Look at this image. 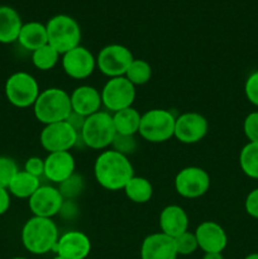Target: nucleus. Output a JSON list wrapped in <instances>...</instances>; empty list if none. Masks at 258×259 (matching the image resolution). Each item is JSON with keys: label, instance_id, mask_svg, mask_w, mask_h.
<instances>
[{"label": "nucleus", "instance_id": "16", "mask_svg": "<svg viewBox=\"0 0 258 259\" xmlns=\"http://www.w3.org/2000/svg\"><path fill=\"white\" fill-rule=\"evenodd\" d=\"M76 162L70 151L48 153L45 158V177L53 184H62L75 174Z\"/></svg>", "mask_w": 258, "mask_h": 259}, {"label": "nucleus", "instance_id": "19", "mask_svg": "<svg viewBox=\"0 0 258 259\" xmlns=\"http://www.w3.org/2000/svg\"><path fill=\"white\" fill-rule=\"evenodd\" d=\"M70 99L72 111L85 118L100 111L103 105L100 91L90 85H81L76 88L70 94Z\"/></svg>", "mask_w": 258, "mask_h": 259}, {"label": "nucleus", "instance_id": "32", "mask_svg": "<svg viewBox=\"0 0 258 259\" xmlns=\"http://www.w3.org/2000/svg\"><path fill=\"white\" fill-rule=\"evenodd\" d=\"M111 149L128 157L129 154L134 153V151L137 149L136 137L115 134V137L113 139V143H111Z\"/></svg>", "mask_w": 258, "mask_h": 259}, {"label": "nucleus", "instance_id": "17", "mask_svg": "<svg viewBox=\"0 0 258 259\" xmlns=\"http://www.w3.org/2000/svg\"><path fill=\"white\" fill-rule=\"evenodd\" d=\"M197 244L204 253H222L227 248L228 235L224 228L215 222H202L195 230Z\"/></svg>", "mask_w": 258, "mask_h": 259}, {"label": "nucleus", "instance_id": "27", "mask_svg": "<svg viewBox=\"0 0 258 259\" xmlns=\"http://www.w3.org/2000/svg\"><path fill=\"white\" fill-rule=\"evenodd\" d=\"M60 53L51 45H45L32 52V62L35 68L40 71H50L57 65L60 60Z\"/></svg>", "mask_w": 258, "mask_h": 259}, {"label": "nucleus", "instance_id": "28", "mask_svg": "<svg viewBox=\"0 0 258 259\" xmlns=\"http://www.w3.org/2000/svg\"><path fill=\"white\" fill-rule=\"evenodd\" d=\"M126 78L133 83L134 86H142L149 82L152 77V67L147 61L134 58L133 62L128 67L125 72Z\"/></svg>", "mask_w": 258, "mask_h": 259}, {"label": "nucleus", "instance_id": "37", "mask_svg": "<svg viewBox=\"0 0 258 259\" xmlns=\"http://www.w3.org/2000/svg\"><path fill=\"white\" fill-rule=\"evenodd\" d=\"M85 119H86L85 116L80 115V114L75 113V111H71V114L68 115V118L66 119V121H67V123L70 124V125L72 126L78 134H80L81 131H82L83 124H85Z\"/></svg>", "mask_w": 258, "mask_h": 259}, {"label": "nucleus", "instance_id": "14", "mask_svg": "<svg viewBox=\"0 0 258 259\" xmlns=\"http://www.w3.org/2000/svg\"><path fill=\"white\" fill-rule=\"evenodd\" d=\"M209 129L206 118L200 113H184L176 118L174 137L185 144H195L205 138Z\"/></svg>", "mask_w": 258, "mask_h": 259}, {"label": "nucleus", "instance_id": "38", "mask_svg": "<svg viewBox=\"0 0 258 259\" xmlns=\"http://www.w3.org/2000/svg\"><path fill=\"white\" fill-rule=\"evenodd\" d=\"M10 207V194L8 189L0 186V215H4Z\"/></svg>", "mask_w": 258, "mask_h": 259}, {"label": "nucleus", "instance_id": "5", "mask_svg": "<svg viewBox=\"0 0 258 259\" xmlns=\"http://www.w3.org/2000/svg\"><path fill=\"white\" fill-rule=\"evenodd\" d=\"M48 45L61 56L80 46L81 28L77 20L67 14H56L46 24Z\"/></svg>", "mask_w": 258, "mask_h": 259}, {"label": "nucleus", "instance_id": "39", "mask_svg": "<svg viewBox=\"0 0 258 259\" xmlns=\"http://www.w3.org/2000/svg\"><path fill=\"white\" fill-rule=\"evenodd\" d=\"M202 259H224L222 253H204Z\"/></svg>", "mask_w": 258, "mask_h": 259}, {"label": "nucleus", "instance_id": "11", "mask_svg": "<svg viewBox=\"0 0 258 259\" xmlns=\"http://www.w3.org/2000/svg\"><path fill=\"white\" fill-rule=\"evenodd\" d=\"M175 189L185 199H197L209 191L210 176L201 167H185L175 177Z\"/></svg>", "mask_w": 258, "mask_h": 259}, {"label": "nucleus", "instance_id": "6", "mask_svg": "<svg viewBox=\"0 0 258 259\" xmlns=\"http://www.w3.org/2000/svg\"><path fill=\"white\" fill-rule=\"evenodd\" d=\"M176 116L166 109H151L142 114L139 136L151 143H163L175 134Z\"/></svg>", "mask_w": 258, "mask_h": 259}, {"label": "nucleus", "instance_id": "35", "mask_svg": "<svg viewBox=\"0 0 258 259\" xmlns=\"http://www.w3.org/2000/svg\"><path fill=\"white\" fill-rule=\"evenodd\" d=\"M24 171L32 176L38 177V179L45 176V159L35 156L29 157L24 163Z\"/></svg>", "mask_w": 258, "mask_h": 259}, {"label": "nucleus", "instance_id": "31", "mask_svg": "<svg viewBox=\"0 0 258 259\" xmlns=\"http://www.w3.org/2000/svg\"><path fill=\"white\" fill-rule=\"evenodd\" d=\"M19 172L17 162L10 157H0V186L8 189L12 180Z\"/></svg>", "mask_w": 258, "mask_h": 259}, {"label": "nucleus", "instance_id": "10", "mask_svg": "<svg viewBox=\"0 0 258 259\" xmlns=\"http://www.w3.org/2000/svg\"><path fill=\"white\" fill-rule=\"evenodd\" d=\"M78 139L80 134L66 120L45 125L39 136L40 146L48 153L70 151L77 144Z\"/></svg>", "mask_w": 258, "mask_h": 259}, {"label": "nucleus", "instance_id": "3", "mask_svg": "<svg viewBox=\"0 0 258 259\" xmlns=\"http://www.w3.org/2000/svg\"><path fill=\"white\" fill-rule=\"evenodd\" d=\"M72 111L70 94L60 88L40 91L33 105L35 119L45 125L65 121Z\"/></svg>", "mask_w": 258, "mask_h": 259}, {"label": "nucleus", "instance_id": "30", "mask_svg": "<svg viewBox=\"0 0 258 259\" xmlns=\"http://www.w3.org/2000/svg\"><path fill=\"white\" fill-rule=\"evenodd\" d=\"M175 244H176L177 254L179 255H190L199 249L196 235H195V233L189 232V230L175 238Z\"/></svg>", "mask_w": 258, "mask_h": 259}, {"label": "nucleus", "instance_id": "29", "mask_svg": "<svg viewBox=\"0 0 258 259\" xmlns=\"http://www.w3.org/2000/svg\"><path fill=\"white\" fill-rule=\"evenodd\" d=\"M58 190H60L63 199L73 200L75 197H77L81 192H82L83 179L80 176V175L73 174L70 179H67L66 181H63L62 184L58 185Z\"/></svg>", "mask_w": 258, "mask_h": 259}, {"label": "nucleus", "instance_id": "40", "mask_svg": "<svg viewBox=\"0 0 258 259\" xmlns=\"http://www.w3.org/2000/svg\"><path fill=\"white\" fill-rule=\"evenodd\" d=\"M244 259H258V253H250Z\"/></svg>", "mask_w": 258, "mask_h": 259}, {"label": "nucleus", "instance_id": "22", "mask_svg": "<svg viewBox=\"0 0 258 259\" xmlns=\"http://www.w3.org/2000/svg\"><path fill=\"white\" fill-rule=\"evenodd\" d=\"M18 42L20 43L23 48L30 51V52H34L35 50L47 45L48 35L46 24L40 22L23 23L19 37H18Z\"/></svg>", "mask_w": 258, "mask_h": 259}, {"label": "nucleus", "instance_id": "2", "mask_svg": "<svg viewBox=\"0 0 258 259\" xmlns=\"http://www.w3.org/2000/svg\"><path fill=\"white\" fill-rule=\"evenodd\" d=\"M20 237L28 252L35 255H43L48 252H55L60 233L57 224L52 219L32 217L23 225Z\"/></svg>", "mask_w": 258, "mask_h": 259}, {"label": "nucleus", "instance_id": "21", "mask_svg": "<svg viewBox=\"0 0 258 259\" xmlns=\"http://www.w3.org/2000/svg\"><path fill=\"white\" fill-rule=\"evenodd\" d=\"M22 27L19 13L9 5H0V43L9 45L18 40Z\"/></svg>", "mask_w": 258, "mask_h": 259}, {"label": "nucleus", "instance_id": "1", "mask_svg": "<svg viewBox=\"0 0 258 259\" xmlns=\"http://www.w3.org/2000/svg\"><path fill=\"white\" fill-rule=\"evenodd\" d=\"M94 176L103 189L119 191L134 176V168L128 157L114 149H108L101 152L96 158Z\"/></svg>", "mask_w": 258, "mask_h": 259}, {"label": "nucleus", "instance_id": "33", "mask_svg": "<svg viewBox=\"0 0 258 259\" xmlns=\"http://www.w3.org/2000/svg\"><path fill=\"white\" fill-rule=\"evenodd\" d=\"M243 131L248 141L258 143V111H252L245 116Z\"/></svg>", "mask_w": 258, "mask_h": 259}, {"label": "nucleus", "instance_id": "9", "mask_svg": "<svg viewBox=\"0 0 258 259\" xmlns=\"http://www.w3.org/2000/svg\"><path fill=\"white\" fill-rule=\"evenodd\" d=\"M133 60V53L128 47L113 43L101 48L96 57V67L109 78L119 77L125 75Z\"/></svg>", "mask_w": 258, "mask_h": 259}, {"label": "nucleus", "instance_id": "8", "mask_svg": "<svg viewBox=\"0 0 258 259\" xmlns=\"http://www.w3.org/2000/svg\"><path fill=\"white\" fill-rule=\"evenodd\" d=\"M100 94L103 105L109 113L131 108L137 95L136 86L125 76L109 78Z\"/></svg>", "mask_w": 258, "mask_h": 259}, {"label": "nucleus", "instance_id": "15", "mask_svg": "<svg viewBox=\"0 0 258 259\" xmlns=\"http://www.w3.org/2000/svg\"><path fill=\"white\" fill-rule=\"evenodd\" d=\"M91 252V240L85 233L70 230L60 235L56 244V254L67 259H86Z\"/></svg>", "mask_w": 258, "mask_h": 259}, {"label": "nucleus", "instance_id": "18", "mask_svg": "<svg viewBox=\"0 0 258 259\" xmlns=\"http://www.w3.org/2000/svg\"><path fill=\"white\" fill-rule=\"evenodd\" d=\"M174 238L163 233H153L144 238L141 245V259H177Z\"/></svg>", "mask_w": 258, "mask_h": 259}, {"label": "nucleus", "instance_id": "34", "mask_svg": "<svg viewBox=\"0 0 258 259\" xmlns=\"http://www.w3.org/2000/svg\"><path fill=\"white\" fill-rule=\"evenodd\" d=\"M244 94L248 101L258 108V70L250 73L245 80Z\"/></svg>", "mask_w": 258, "mask_h": 259}, {"label": "nucleus", "instance_id": "20", "mask_svg": "<svg viewBox=\"0 0 258 259\" xmlns=\"http://www.w3.org/2000/svg\"><path fill=\"white\" fill-rule=\"evenodd\" d=\"M159 228L161 233L175 239L189 230V217L179 205H168L159 214Z\"/></svg>", "mask_w": 258, "mask_h": 259}, {"label": "nucleus", "instance_id": "26", "mask_svg": "<svg viewBox=\"0 0 258 259\" xmlns=\"http://www.w3.org/2000/svg\"><path fill=\"white\" fill-rule=\"evenodd\" d=\"M239 166L245 176L258 180V143L248 142L239 154Z\"/></svg>", "mask_w": 258, "mask_h": 259}, {"label": "nucleus", "instance_id": "12", "mask_svg": "<svg viewBox=\"0 0 258 259\" xmlns=\"http://www.w3.org/2000/svg\"><path fill=\"white\" fill-rule=\"evenodd\" d=\"M63 202L65 199L61 195L58 187L40 185L39 189L28 199V206L33 217L52 219L53 217L60 214Z\"/></svg>", "mask_w": 258, "mask_h": 259}, {"label": "nucleus", "instance_id": "23", "mask_svg": "<svg viewBox=\"0 0 258 259\" xmlns=\"http://www.w3.org/2000/svg\"><path fill=\"white\" fill-rule=\"evenodd\" d=\"M111 115H113L116 134L136 136L139 132L142 114H139V111L134 109L133 106L116 111V113H113Z\"/></svg>", "mask_w": 258, "mask_h": 259}, {"label": "nucleus", "instance_id": "42", "mask_svg": "<svg viewBox=\"0 0 258 259\" xmlns=\"http://www.w3.org/2000/svg\"><path fill=\"white\" fill-rule=\"evenodd\" d=\"M12 259H28V258H24V257H14V258H12Z\"/></svg>", "mask_w": 258, "mask_h": 259}, {"label": "nucleus", "instance_id": "41", "mask_svg": "<svg viewBox=\"0 0 258 259\" xmlns=\"http://www.w3.org/2000/svg\"><path fill=\"white\" fill-rule=\"evenodd\" d=\"M52 259H67V258H65V257H61V255L56 254V257H53Z\"/></svg>", "mask_w": 258, "mask_h": 259}, {"label": "nucleus", "instance_id": "36", "mask_svg": "<svg viewBox=\"0 0 258 259\" xmlns=\"http://www.w3.org/2000/svg\"><path fill=\"white\" fill-rule=\"evenodd\" d=\"M244 207L245 211H247V214L249 215V217L258 219V187L257 189L252 190V191L247 195Z\"/></svg>", "mask_w": 258, "mask_h": 259}, {"label": "nucleus", "instance_id": "24", "mask_svg": "<svg viewBox=\"0 0 258 259\" xmlns=\"http://www.w3.org/2000/svg\"><path fill=\"white\" fill-rule=\"evenodd\" d=\"M40 186L39 179L32 176L30 174L19 171L12 180V182L8 186V191L10 195L18 197V199H29Z\"/></svg>", "mask_w": 258, "mask_h": 259}, {"label": "nucleus", "instance_id": "7", "mask_svg": "<svg viewBox=\"0 0 258 259\" xmlns=\"http://www.w3.org/2000/svg\"><path fill=\"white\" fill-rule=\"evenodd\" d=\"M39 85L30 73L18 71L10 75L5 82V96L17 108H29L34 105L39 95Z\"/></svg>", "mask_w": 258, "mask_h": 259}, {"label": "nucleus", "instance_id": "4", "mask_svg": "<svg viewBox=\"0 0 258 259\" xmlns=\"http://www.w3.org/2000/svg\"><path fill=\"white\" fill-rule=\"evenodd\" d=\"M115 134L113 115L109 111L100 110L85 119L80 141L89 148L104 151L111 146Z\"/></svg>", "mask_w": 258, "mask_h": 259}, {"label": "nucleus", "instance_id": "13", "mask_svg": "<svg viewBox=\"0 0 258 259\" xmlns=\"http://www.w3.org/2000/svg\"><path fill=\"white\" fill-rule=\"evenodd\" d=\"M63 72L75 80H83L93 75L96 68V58L83 46H77L68 52L63 53L61 58Z\"/></svg>", "mask_w": 258, "mask_h": 259}, {"label": "nucleus", "instance_id": "25", "mask_svg": "<svg viewBox=\"0 0 258 259\" xmlns=\"http://www.w3.org/2000/svg\"><path fill=\"white\" fill-rule=\"evenodd\" d=\"M124 194L134 204H146L153 196V186L146 177L134 175L124 187Z\"/></svg>", "mask_w": 258, "mask_h": 259}]
</instances>
